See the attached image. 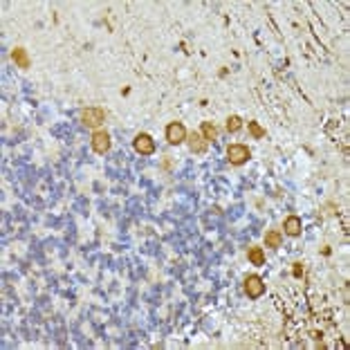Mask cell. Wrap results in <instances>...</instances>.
<instances>
[{
  "label": "cell",
  "mask_w": 350,
  "mask_h": 350,
  "mask_svg": "<svg viewBox=\"0 0 350 350\" xmlns=\"http://www.w3.org/2000/svg\"><path fill=\"white\" fill-rule=\"evenodd\" d=\"M166 139H168V144H182L184 139H187V128L182 126V124H178V122H173V124H168L166 126Z\"/></svg>",
  "instance_id": "obj_3"
},
{
  "label": "cell",
  "mask_w": 350,
  "mask_h": 350,
  "mask_svg": "<svg viewBox=\"0 0 350 350\" xmlns=\"http://www.w3.org/2000/svg\"><path fill=\"white\" fill-rule=\"evenodd\" d=\"M12 56H14V63H16L18 68H29V56H27V49L25 47H16L12 52Z\"/></svg>",
  "instance_id": "obj_9"
},
{
  "label": "cell",
  "mask_w": 350,
  "mask_h": 350,
  "mask_svg": "<svg viewBox=\"0 0 350 350\" xmlns=\"http://www.w3.org/2000/svg\"><path fill=\"white\" fill-rule=\"evenodd\" d=\"M227 159L234 164V166H241L249 159V148L243 146V144H231L227 148Z\"/></svg>",
  "instance_id": "obj_1"
},
{
  "label": "cell",
  "mask_w": 350,
  "mask_h": 350,
  "mask_svg": "<svg viewBox=\"0 0 350 350\" xmlns=\"http://www.w3.org/2000/svg\"><path fill=\"white\" fill-rule=\"evenodd\" d=\"M92 148L97 153H108L110 148V135L106 131H97L92 135Z\"/></svg>",
  "instance_id": "obj_6"
},
{
  "label": "cell",
  "mask_w": 350,
  "mask_h": 350,
  "mask_svg": "<svg viewBox=\"0 0 350 350\" xmlns=\"http://www.w3.org/2000/svg\"><path fill=\"white\" fill-rule=\"evenodd\" d=\"M187 139H189V148H191V153H204L207 151V146H209V142L200 133L187 135Z\"/></svg>",
  "instance_id": "obj_7"
},
{
  "label": "cell",
  "mask_w": 350,
  "mask_h": 350,
  "mask_svg": "<svg viewBox=\"0 0 350 350\" xmlns=\"http://www.w3.org/2000/svg\"><path fill=\"white\" fill-rule=\"evenodd\" d=\"M81 119L86 126H99V124H103V119H106V112H103L101 108H86L81 112Z\"/></svg>",
  "instance_id": "obj_4"
},
{
  "label": "cell",
  "mask_w": 350,
  "mask_h": 350,
  "mask_svg": "<svg viewBox=\"0 0 350 350\" xmlns=\"http://www.w3.org/2000/svg\"><path fill=\"white\" fill-rule=\"evenodd\" d=\"M281 243H283V234L281 231H267L265 234V245L267 247H281Z\"/></svg>",
  "instance_id": "obj_10"
},
{
  "label": "cell",
  "mask_w": 350,
  "mask_h": 350,
  "mask_svg": "<svg viewBox=\"0 0 350 350\" xmlns=\"http://www.w3.org/2000/svg\"><path fill=\"white\" fill-rule=\"evenodd\" d=\"M202 137L207 139V142H216L218 139V128L213 126L211 122H204L202 124Z\"/></svg>",
  "instance_id": "obj_11"
},
{
  "label": "cell",
  "mask_w": 350,
  "mask_h": 350,
  "mask_svg": "<svg viewBox=\"0 0 350 350\" xmlns=\"http://www.w3.org/2000/svg\"><path fill=\"white\" fill-rule=\"evenodd\" d=\"M247 256H249V261H252L254 265H265V254H263L261 247H252Z\"/></svg>",
  "instance_id": "obj_12"
},
{
  "label": "cell",
  "mask_w": 350,
  "mask_h": 350,
  "mask_svg": "<svg viewBox=\"0 0 350 350\" xmlns=\"http://www.w3.org/2000/svg\"><path fill=\"white\" fill-rule=\"evenodd\" d=\"M249 131H252V135H254V137H256V139H261V137H265V131H263L261 126H258L256 122H249Z\"/></svg>",
  "instance_id": "obj_14"
},
{
  "label": "cell",
  "mask_w": 350,
  "mask_h": 350,
  "mask_svg": "<svg viewBox=\"0 0 350 350\" xmlns=\"http://www.w3.org/2000/svg\"><path fill=\"white\" fill-rule=\"evenodd\" d=\"M283 229H285V234H287V236H301V231H303V227H301V218L289 216L287 220H285Z\"/></svg>",
  "instance_id": "obj_8"
},
{
  "label": "cell",
  "mask_w": 350,
  "mask_h": 350,
  "mask_svg": "<svg viewBox=\"0 0 350 350\" xmlns=\"http://www.w3.org/2000/svg\"><path fill=\"white\" fill-rule=\"evenodd\" d=\"M133 148H135V151H137L139 155H153V153H155V142L151 139V135L142 133V135H137V137H135Z\"/></svg>",
  "instance_id": "obj_2"
},
{
  "label": "cell",
  "mask_w": 350,
  "mask_h": 350,
  "mask_svg": "<svg viewBox=\"0 0 350 350\" xmlns=\"http://www.w3.org/2000/svg\"><path fill=\"white\" fill-rule=\"evenodd\" d=\"M245 292H247L252 299H258L265 292L263 278L261 276H247V281H245Z\"/></svg>",
  "instance_id": "obj_5"
},
{
  "label": "cell",
  "mask_w": 350,
  "mask_h": 350,
  "mask_svg": "<svg viewBox=\"0 0 350 350\" xmlns=\"http://www.w3.org/2000/svg\"><path fill=\"white\" fill-rule=\"evenodd\" d=\"M243 128V119L236 117V114H231V117L227 119V133H238Z\"/></svg>",
  "instance_id": "obj_13"
}]
</instances>
